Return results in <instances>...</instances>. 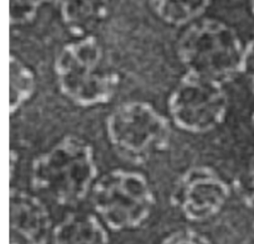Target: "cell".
I'll list each match as a JSON object with an SVG mask.
<instances>
[{
  "label": "cell",
  "instance_id": "obj_7",
  "mask_svg": "<svg viewBox=\"0 0 254 244\" xmlns=\"http://www.w3.org/2000/svg\"><path fill=\"white\" fill-rule=\"evenodd\" d=\"M228 196L226 183L213 170L196 166L178 178L171 190L170 201L186 219L199 222L216 215Z\"/></svg>",
  "mask_w": 254,
  "mask_h": 244
},
{
  "label": "cell",
  "instance_id": "obj_8",
  "mask_svg": "<svg viewBox=\"0 0 254 244\" xmlns=\"http://www.w3.org/2000/svg\"><path fill=\"white\" fill-rule=\"evenodd\" d=\"M9 205V244H47L54 227L46 204L28 191L11 188Z\"/></svg>",
  "mask_w": 254,
  "mask_h": 244
},
{
  "label": "cell",
  "instance_id": "obj_14",
  "mask_svg": "<svg viewBox=\"0 0 254 244\" xmlns=\"http://www.w3.org/2000/svg\"><path fill=\"white\" fill-rule=\"evenodd\" d=\"M160 244H211V242L195 230L180 229L167 235Z\"/></svg>",
  "mask_w": 254,
  "mask_h": 244
},
{
  "label": "cell",
  "instance_id": "obj_2",
  "mask_svg": "<svg viewBox=\"0 0 254 244\" xmlns=\"http://www.w3.org/2000/svg\"><path fill=\"white\" fill-rule=\"evenodd\" d=\"M245 45L230 25L213 18L187 26L177 43L186 72L220 84L241 74Z\"/></svg>",
  "mask_w": 254,
  "mask_h": 244
},
{
  "label": "cell",
  "instance_id": "obj_17",
  "mask_svg": "<svg viewBox=\"0 0 254 244\" xmlns=\"http://www.w3.org/2000/svg\"><path fill=\"white\" fill-rule=\"evenodd\" d=\"M248 5H249V9H250L251 14L254 17V0H248Z\"/></svg>",
  "mask_w": 254,
  "mask_h": 244
},
{
  "label": "cell",
  "instance_id": "obj_1",
  "mask_svg": "<svg viewBox=\"0 0 254 244\" xmlns=\"http://www.w3.org/2000/svg\"><path fill=\"white\" fill-rule=\"evenodd\" d=\"M92 146L84 139L67 135L31 165L30 183L34 189L62 206L81 203L98 179Z\"/></svg>",
  "mask_w": 254,
  "mask_h": 244
},
{
  "label": "cell",
  "instance_id": "obj_4",
  "mask_svg": "<svg viewBox=\"0 0 254 244\" xmlns=\"http://www.w3.org/2000/svg\"><path fill=\"white\" fill-rule=\"evenodd\" d=\"M90 200L98 218L113 231L141 227L152 215L156 203L147 178L122 169L98 178L90 191Z\"/></svg>",
  "mask_w": 254,
  "mask_h": 244
},
{
  "label": "cell",
  "instance_id": "obj_15",
  "mask_svg": "<svg viewBox=\"0 0 254 244\" xmlns=\"http://www.w3.org/2000/svg\"><path fill=\"white\" fill-rule=\"evenodd\" d=\"M241 74L245 76L254 90V38L245 44Z\"/></svg>",
  "mask_w": 254,
  "mask_h": 244
},
{
  "label": "cell",
  "instance_id": "obj_11",
  "mask_svg": "<svg viewBox=\"0 0 254 244\" xmlns=\"http://www.w3.org/2000/svg\"><path fill=\"white\" fill-rule=\"evenodd\" d=\"M154 14L170 26H188L207 10L210 0H148Z\"/></svg>",
  "mask_w": 254,
  "mask_h": 244
},
{
  "label": "cell",
  "instance_id": "obj_5",
  "mask_svg": "<svg viewBox=\"0 0 254 244\" xmlns=\"http://www.w3.org/2000/svg\"><path fill=\"white\" fill-rule=\"evenodd\" d=\"M105 131L118 156L143 164L165 151L171 140L169 120L152 104L132 100L116 106L107 116Z\"/></svg>",
  "mask_w": 254,
  "mask_h": 244
},
{
  "label": "cell",
  "instance_id": "obj_10",
  "mask_svg": "<svg viewBox=\"0 0 254 244\" xmlns=\"http://www.w3.org/2000/svg\"><path fill=\"white\" fill-rule=\"evenodd\" d=\"M51 244H109V235L98 216L75 212L54 226Z\"/></svg>",
  "mask_w": 254,
  "mask_h": 244
},
{
  "label": "cell",
  "instance_id": "obj_18",
  "mask_svg": "<svg viewBox=\"0 0 254 244\" xmlns=\"http://www.w3.org/2000/svg\"><path fill=\"white\" fill-rule=\"evenodd\" d=\"M252 125H253V129H254V113L252 115Z\"/></svg>",
  "mask_w": 254,
  "mask_h": 244
},
{
  "label": "cell",
  "instance_id": "obj_12",
  "mask_svg": "<svg viewBox=\"0 0 254 244\" xmlns=\"http://www.w3.org/2000/svg\"><path fill=\"white\" fill-rule=\"evenodd\" d=\"M36 76L33 69L15 55L9 60V110L17 112L34 94Z\"/></svg>",
  "mask_w": 254,
  "mask_h": 244
},
{
  "label": "cell",
  "instance_id": "obj_16",
  "mask_svg": "<svg viewBox=\"0 0 254 244\" xmlns=\"http://www.w3.org/2000/svg\"><path fill=\"white\" fill-rule=\"evenodd\" d=\"M240 189L246 203L254 208V159L240 181Z\"/></svg>",
  "mask_w": 254,
  "mask_h": 244
},
{
  "label": "cell",
  "instance_id": "obj_9",
  "mask_svg": "<svg viewBox=\"0 0 254 244\" xmlns=\"http://www.w3.org/2000/svg\"><path fill=\"white\" fill-rule=\"evenodd\" d=\"M62 22L75 38L94 36L110 11V0H59Z\"/></svg>",
  "mask_w": 254,
  "mask_h": 244
},
{
  "label": "cell",
  "instance_id": "obj_6",
  "mask_svg": "<svg viewBox=\"0 0 254 244\" xmlns=\"http://www.w3.org/2000/svg\"><path fill=\"white\" fill-rule=\"evenodd\" d=\"M228 97L223 85L185 73L171 91L168 110L174 124L191 134H203L225 119Z\"/></svg>",
  "mask_w": 254,
  "mask_h": 244
},
{
  "label": "cell",
  "instance_id": "obj_13",
  "mask_svg": "<svg viewBox=\"0 0 254 244\" xmlns=\"http://www.w3.org/2000/svg\"><path fill=\"white\" fill-rule=\"evenodd\" d=\"M48 0H9V20L11 25L20 26L31 23L39 9Z\"/></svg>",
  "mask_w": 254,
  "mask_h": 244
},
{
  "label": "cell",
  "instance_id": "obj_3",
  "mask_svg": "<svg viewBox=\"0 0 254 244\" xmlns=\"http://www.w3.org/2000/svg\"><path fill=\"white\" fill-rule=\"evenodd\" d=\"M54 72L62 94L73 104L93 107L109 102L120 78L103 63V49L94 36L76 38L58 53Z\"/></svg>",
  "mask_w": 254,
  "mask_h": 244
}]
</instances>
